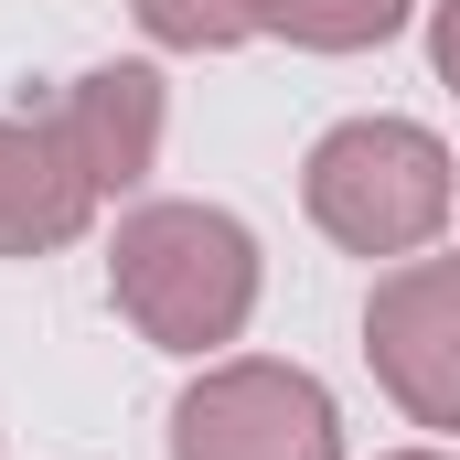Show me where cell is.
Instances as JSON below:
<instances>
[{
  "label": "cell",
  "instance_id": "4",
  "mask_svg": "<svg viewBox=\"0 0 460 460\" xmlns=\"http://www.w3.org/2000/svg\"><path fill=\"white\" fill-rule=\"evenodd\" d=\"M364 364L375 385L418 418L460 439V257H396L364 300Z\"/></svg>",
  "mask_w": 460,
  "mask_h": 460
},
{
  "label": "cell",
  "instance_id": "6",
  "mask_svg": "<svg viewBox=\"0 0 460 460\" xmlns=\"http://www.w3.org/2000/svg\"><path fill=\"white\" fill-rule=\"evenodd\" d=\"M97 226V182L54 118H0V257H54Z\"/></svg>",
  "mask_w": 460,
  "mask_h": 460
},
{
  "label": "cell",
  "instance_id": "3",
  "mask_svg": "<svg viewBox=\"0 0 460 460\" xmlns=\"http://www.w3.org/2000/svg\"><path fill=\"white\" fill-rule=\"evenodd\" d=\"M172 460H343V418L332 385L268 353L204 364L172 407Z\"/></svg>",
  "mask_w": 460,
  "mask_h": 460
},
{
  "label": "cell",
  "instance_id": "1",
  "mask_svg": "<svg viewBox=\"0 0 460 460\" xmlns=\"http://www.w3.org/2000/svg\"><path fill=\"white\" fill-rule=\"evenodd\" d=\"M108 289L150 353H226L257 322V235L226 204H139L108 246Z\"/></svg>",
  "mask_w": 460,
  "mask_h": 460
},
{
  "label": "cell",
  "instance_id": "7",
  "mask_svg": "<svg viewBox=\"0 0 460 460\" xmlns=\"http://www.w3.org/2000/svg\"><path fill=\"white\" fill-rule=\"evenodd\" d=\"M407 11L418 0H246V22L300 43V54H375V43L407 32Z\"/></svg>",
  "mask_w": 460,
  "mask_h": 460
},
{
  "label": "cell",
  "instance_id": "5",
  "mask_svg": "<svg viewBox=\"0 0 460 460\" xmlns=\"http://www.w3.org/2000/svg\"><path fill=\"white\" fill-rule=\"evenodd\" d=\"M43 118L65 128V150L86 161V182H97V204H108V193H139V182H150L172 97H161V75H150V65H97V75H75Z\"/></svg>",
  "mask_w": 460,
  "mask_h": 460
},
{
  "label": "cell",
  "instance_id": "9",
  "mask_svg": "<svg viewBox=\"0 0 460 460\" xmlns=\"http://www.w3.org/2000/svg\"><path fill=\"white\" fill-rule=\"evenodd\" d=\"M429 65H439V86L460 97V0H439V11H429Z\"/></svg>",
  "mask_w": 460,
  "mask_h": 460
},
{
  "label": "cell",
  "instance_id": "2",
  "mask_svg": "<svg viewBox=\"0 0 460 460\" xmlns=\"http://www.w3.org/2000/svg\"><path fill=\"white\" fill-rule=\"evenodd\" d=\"M300 204H311V226L343 257H418L450 226L460 182H450L439 128H418V118H343V128L311 139Z\"/></svg>",
  "mask_w": 460,
  "mask_h": 460
},
{
  "label": "cell",
  "instance_id": "8",
  "mask_svg": "<svg viewBox=\"0 0 460 460\" xmlns=\"http://www.w3.org/2000/svg\"><path fill=\"white\" fill-rule=\"evenodd\" d=\"M128 11H139V32H150L161 54H226V43L257 32L246 0H128Z\"/></svg>",
  "mask_w": 460,
  "mask_h": 460
},
{
  "label": "cell",
  "instance_id": "10",
  "mask_svg": "<svg viewBox=\"0 0 460 460\" xmlns=\"http://www.w3.org/2000/svg\"><path fill=\"white\" fill-rule=\"evenodd\" d=\"M385 460H450V450H385Z\"/></svg>",
  "mask_w": 460,
  "mask_h": 460
}]
</instances>
